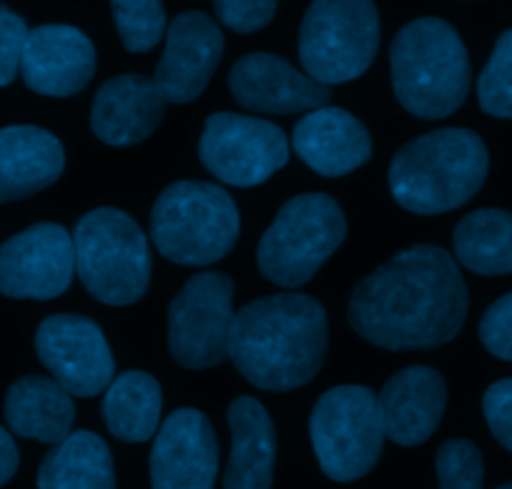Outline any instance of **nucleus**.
I'll return each mask as SVG.
<instances>
[{
    "mask_svg": "<svg viewBox=\"0 0 512 489\" xmlns=\"http://www.w3.org/2000/svg\"><path fill=\"white\" fill-rule=\"evenodd\" d=\"M452 249L455 261L472 274H512V214L502 209L472 211L455 226Z\"/></svg>",
    "mask_w": 512,
    "mask_h": 489,
    "instance_id": "nucleus-26",
    "label": "nucleus"
},
{
    "mask_svg": "<svg viewBox=\"0 0 512 489\" xmlns=\"http://www.w3.org/2000/svg\"><path fill=\"white\" fill-rule=\"evenodd\" d=\"M447 407V384L432 367H407L379 394L384 434L400 447L427 442L440 427Z\"/></svg>",
    "mask_w": 512,
    "mask_h": 489,
    "instance_id": "nucleus-19",
    "label": "nucleus"
},
{
    "mask_svg": "<svg viewBox=\"0 0 512 489\" xmlns=\"http://www.w3.org/2000/svg\"><path fill=\"white\" fill-rule=\"evenodd\" d=\"M21 73L26 86L41 96H76L96 73V48L73 26H38L26 38Z\"/></svg>",
    "mask_w": 512,
    "mask_h": 489,
    "instance_id": "nucleus-17",
    "label": "nucleus"
},
{
    "mask_svg": "<svg viewBox=\"0 0 512 489\" xmlns=\"http://www.w3.org/2000/svg\"><path fill=\"white\" fill-rule=\"evenodd\" d=\"M440 489H482V454L470 439H447L435 457Z\"/></svg>",
    "mask_w": 512,
    "mask_h": 489,
    "instance_id": "nucleus-29",
    "label": "nucleus"
},
{
    "mask_svg": "<svg viewBox=\"0 0 512 489\" xmlns=\"http://www.w3.org/2000/svg\"><path fill=\"white\" fill-rule=\"evenodd\" d=\"M224 56V33L214 18L186 11L166 28V48L156 66V86L166 103H191L204 93Z\"/></svg>",
    "mask_w": 512,
    "mask_h": 489,
    "instance_id": "nucleus-15",
    "label": "nucleus"
},
{
    "mask_svg": "<svg viewBox=\"0 0 512 489\" xmlns=\"http://www.w3.org/2000/svg\"><path fill=\"white\" fill-rule=\"evenodd\" d=\"M390 66L397 101L425 121L452 116L470 93L467 48L442 18L407 23L392 41Z\"/></svg>",
    "mask_w": 512,
    "mask_h": 489,
    "instance_id": "nucleus-4",
    "label": "nucleus"
},
{
    "mask_svg": "<svg viewBox=\"0 0 512 489\" xmlns=\"http://www.w3.org/2000/svg\"><path fill=\"white\" fill-rule=\"evenodd\" d=\"M76 246L66 226H28L0 246V294L11 299L48 301L71 286Z\"/></svg>",
    "mask_w": 512,
    "mask_h": 489,
    "instance_id": "nucleus-13",
    "label": "nucleus"
},
{
    "mask_svg": "<svg viewBox=\"0 0 512 489\" xmlns=\"http://www.w3.org/2000/svg\"><path fill=\"white\" fill-rule=\"evenodd\" d=\"M231 454L224 489H272L277 434L272 417L254 397H236L229 404Z\"/></svg>",
    "mask_w": 512,
    "mask_h": 489,
    "instance_id": "nucleus-22",
    "label": "nucleus"
},
{
    "mask_svg": "<svg viewBox=\"0 0 512 489\" xmlns=\"http://www.w3.org/2000/svg\"><path fill=\"white\" fill-rule=\"evenodd\" d=\"M18 447L13 442V434L6 427H0V487L8 484L13 479V474L18 472Z\"/></svg>",
    "mask_w": 512,
    "mask_h": 489,
    "instance_id": "nucleus-34",
    "label": "nucleus"
},
{
    "mask_svg": "<svg viewBox=\"0 0 512 489\" xmlns=\"http://www.w3.org/2000/svg\"><path fill=\"white\" fill-rule=\"evenodd\" d=\"M347 219L329 194H302L279 209L259 241L256 264L264 279L284 289L307 284L342 246Z\"/></svg>",
    "mask_w": 512,
    "mask_h": 489,
    "instance_id": "nucleus-7",
    "label": "nucleus"
},
{
    "mask_svg": "<svg viewBox=\"0 0 512 489\" xmlns=\"http://www.w3.org/2000/svg\"><path fill=\"white\" fill-rule=\"evenodd\" d=\"M497 489H512V482H507V484H502V487H497Z\"/></svg>",
    "mask_w": 512,
    "mask_h": 489,
    "instance_id": "nucleus-35",
    "label": "nucleus"
},
{
    "mask_svg": "<svg viewBox=\"0 0 512 489\" xmlns=\"http://www.w3.org/2000/svg\"><path fill=\"white\" fill-rule=\"evenodd\" d=\"M490 169L485 141L470 128H437L395 153L390 191L402 209L437 216L467 204Z\"/></svg>",
    "mask_w": 512,
    "mask_h": 489,
    "instance_id": "nucleus-3",
    "label": "nucleus"
},
{
    "mask_svg": "<svg viewBox=\"0 0 512 489\" xmlns=\"http://www.w3.org/2000/svg\"><path fill=\"white\" fill-rule=\"evenodd\" d=\"M3 412L13 434L43 444H61L76 422V404L71 394L56 379L38 374L11 384Z\"/></svg>",
    "mask_w": 512,
    "mask_h": 489,
    "instance_id": "nucleus-23",
    "label": "nucleus"
},
{
    "mask_svg": "<svg viewBox=\"0 0 512 489\" xmlns=\"http://www.w3.org/2000/svg\"><path fill=\"white\" fill-rule=\"evenodd\" d=\"M66 166L61 141L46 128H0V204L21 201L56 184Z\"/></svg>",
    "mask_w": 512,
    "mask_h": 489,
    "instance_id": "nucleus-21",
    "label": "nucleus"
},
{
    "mask_svg": "<svg viewBox=\"0 0 512 489\" xmlns=\"http://www.w3.org/2000/svg\"><path fill=\"white\" fill-rule=\"evenodd\" d=\"M36 354L71 397H96L113 382L111 347L101 326L86 316L53 314L41 321Z\"/></svg>",
    "mask_w": 512,
    "mask_h": 489,
    "instance_id": "nucleus-12",
    "label": "nucleus"
},
{
    "mask_svg": "<svg viewBox=\"0 0 512 489\" xmlns=\"http://www.w3.org/2000/svg\"><path fill=\"white\" fill-rule=\"evenodd\" d=\"M465 279L442 246L417 244L384 261L362 279L349 299V326L390 352L445 347L465 324Z\"/></svg>",
    "mask_w": 512,
    "mask_h": 489,
    "instance_id": "nucleus-1",
    "label": "nucleus"
},
{
    "mask_svg": "<svg viewBox=\"0 0 512 489\" xmlns=\"http://www.w3.org/2000/svg\"><path fill=\"white\" fill-rule=\"evenodd\" d=\"M38 489H116L111 449L98 434L71 432L43 459Z\"/></svg>",
    "mask_w": 512,
    "mask_h": 489,
    "instance_id": "nucleus-24",
    "label": "nucleus"
},
{
    "mask_svg": "<svg viewBox=\"0 0 512 489\" xmlns=\"http://www.w3.org/2000/svg\"><path fill=\"white\" fill-rule=\"evenodd\" d=\"M329 347L327 311L307 294H274L236 311L229 359L249 384L267 392L304 387Z\"/></svg>",
    "mask_w": 512,
    "mask_h": 489,
    "instance_id": "nucleus-2",
    "label": "nucleus"
},
{
    "mask_svg": "<svg viewBox=\"0 0 512 489\" xmlns=\"http://www.w3.org/2000/svg\"><path fill=\"white\" fill-rule=\"evenodd\" d=\"M379 51L374 0H312L299 28V61L309 78L334 86L372 66Z\"/></svg>",
    "mask_w": 512,
    "mask_h": 489,
    "instance_id": "nucleus-8",
    "label": "nucleus"
},
{
    "mask_svg": "<svg viewBox=\"0 0 512 489\" xmlns=\"http://www.w3.org/2000/svg\"><path fill=\"white\" fill-rule=\"evenodd\" d=\"M279 0H214L216 18L236 33H256L277 16Z\"/></svg>",
    "mask_w": 512,
    "mask_h": 489,
    "instance_id": "nucleus-30",
    "label": "nucleus"
},
{
    "mask_svg": "<svg viewBox=\"0 0 512 489\" xmlns=\"http://www.w3.org/2000/svg\"><path fill=\"white\" fill-rule=\"evenodd\" d=\"M103 422L121 442H149L161 424V387L146 372H123L108 384Z\"/></svg>",
    "mask_w": 512,
    "mask_h": 489,
    "instance_id": "nucleus-25",
    "label": "nucleus"
},
{
    "mask_svg": "<svg viewBox=\"0 0 512 489\" xmlns=\"http://www.w3.org/2000/svg\"><path fill=\"white\" fill-rule=\"evenodd\" d=\"M236 239L239 209L209 181H176L161 191L151 211V241L174 264H214L234 249Z\"/></svg>",
    "mask_w": 512,
    "mask_h": 489,
    "instance_id": "nucleus-5",
    "label": "nucleus"
},
{
    "mask_svg": "<svg viewBox=\"0 0 512 489\" xmlns=\"http://www.w3.org/2000/svg\"><path fill=\"white\" fill-rule=\"evenodd\" d=\"M234 281L221 271L191 276L169 306V352L184 369H209L229 359Z\"/></svg>",
    "mask_w": 512,
    "mask_h": 489,
    "instance_id": "nucleus-10",
    "label": "nucleus"
},
{
    "mask_svg": "<svg viewBox=\"0 0 512 489\" xmlns=\"http://www.w3.org/2000/svg\"><path fill=\"white\" fill-rule=\"evenodd\" d=\"M292 146L309 169L327 179L352 174L372 156L367 126L349 111L334 106L309 111L294 126Z\"/></svg>",
    "mask_w": 512,
    "mask_h": 489,
    "instance_id": "nucleus-20",
    "label": "nucleus"
},
{
    "mask_svg": "<svg viewBox=\"0 0 512 489\" xmlns=\"http://www.w3.org/2000/svg\"><path fill=\"white\" fill-rule=\"evenodd\" d=\"M319 467L334 482H354L377 464L384 434L379 397L362 384H342L319 397L309 417Z\"/></svg>",
    "mask_w": 512,
    "mask_h": 489,
    "instance_id": "nucleus-9",
    "label": "nucleus"
},
{
    "mask_svg": "<svg viewBox=\"0 0 512 489\" xmlns=\"http://www.w3.org/2000/svg\"><path fill=\"white\" fill-rule=\"evenodd\" d=\"M199 158L219 181L249 189L287 166L289 141L277 123L221 111L206 118Z\"/></svg>",
    "mask_w": 512,
    "mask_h": 489,
    "instance_id": "nucleus-11",
    "label": "nucleus"
},
{
    "mask_svg": "<svg viewBox=\"0 0 512 489\" xmlns=\"http://www.w3.org/2000/svg\"><path fill=\"white\" fill-rule=\"evenodd\" d=\"M113 21L123 48L149 53L166 33L164 0H111Z\"/></svg>",
    "mask_w": 512,
    "mask_h": 489,
    "instance_id": "nucleus-27",
    "label": "nucleus"
},
{
    "mask_svg": "<svg viewBox=\"0 0 512 489\" xmlns=\"http://www.w3.org/2000/svg\"><path fill=\"white\" fill-rule=\"evenodd\" d=\"M482 412H485L492 437L507 452H512V379H500L487 387L482 397Z\"/></svg>",
    "mask_w": 512,
    "mask_h": 489,
    "instance_id": "nucleus-33",
    "label": "nucleus"
},
{
    "mask_svg": "<svg viewBox=\"0 0 512 489\" xmlns=\"http://www.w3.org/2000/svg\"><path fill=\"white\" fill-rule=\"evenodd\" d=\"M219 444L211 422L199 409H176L156 432L151 449L154 489H214Z\"/></svg>",
    "mask_w": 512,
    "mask_h": 489,
    "instance_id": "nucleus-14",
    "label": "nucleus"
},
{
    "mask_svg": "<svg viewBox=\"0 0 512 489\" xmlns=\"http://www.w3.org/2000/svg\"><path fill=\"white\" fill-rule=\"evenodd\" d=\"M166 98L154 78L123 73L96 91L91 131L106 146H136L159 128Z\"/></svg>",
    "mask_w": 512,
    "mask_h": 489,
    "instance_id": "nucleus-18",
    "label": "nucleus"
},
{
    "mask_svg": "<svg viewBox=\"0 0 512 489\" xmlns=\"http://www.w3.org/2000/svg\"><path fill=\"white\" fill-rule=\"evenodd\" d=\"M477 98L487 116L512 121V31L497 38L495 51L477 81Z\"/></svg>",
    "mask_w": 512,
    "mask_h": 489,
    "instance_id": "nucleus-28",
    "label": "nucleus"
},
{
    "mask_svg": "<svg viewBox=\"0 0 512 489\" xmlns=\"http://www.w3.org/2000/svg\"><path fill=\"white\" fill-rule=\"evenodd\" d=\"M28 26L18 13L0 3V86H11L21 71Z\"/></svg>",
    "mask_w": 512,
    "mask_h": 489,
    "instance_id": "nucleus-32",
    "label": "nucleus"
},
{
    "mask_svg": "<svg viewBox=\"0 0 512 489\" xmlns=\"http://www.w3.org/2000/svg\"><path fill=\"white\" fill-rule=\"evenodd\" d=\"M76 274L88 294L108 306L136 304L151 284V249L126 211L93 209L73 231Z\"/></svg>",
    "mask_w": 512,
    "mask_h": 489,
    "instance_id": "nucleus-6",
    "label": "nucleus"
},
{
    "mask_svg": "<svg viewBox=\"0 0 512 489\" xmlns=\"http://www.w3.org/2000/svg\"><path fill=\"white\" fill-rule=\"evenodd\" d=\"M229 88L236 103L246 111L274 116L317 111L332 98L329 86L297 71L274 53H249L239 58L229 73Z\"/></svg>",
    "mask_w": 512,
    "mask_h": 489,
    "instance_id": "nucleus-16",
    "label": "nucleus"
},
{
    "mask_svg": "<svg viewBox=\"0 0 512 489\" xmlns=\"http://www.w3.org/2000/svg\"><path fill=\"white\" fill-rule=\"evenodd\" d=\"M480 342L492 357L512 362V291L487 306L480 321Z\"/></svg>",
    "mask_w": 512,
    "mask_h": 489,
    "instance_id": "nucleus-31",
    "label": "nucleus"
}]
</instances>
